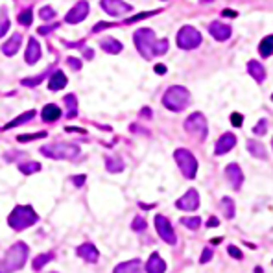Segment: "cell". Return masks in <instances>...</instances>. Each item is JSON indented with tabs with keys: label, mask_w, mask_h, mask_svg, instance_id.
<instances>
[{
	"label": "cell",
	"mask_w": 273,
	"mask_h": 273,
	"mask_svg": "<svg viewBox=\"0 0 273 273\" xmlns=\"http://www.w3.org/2000/svg\"><path fill=\"white\" fill-rule=\"evenodd\" d=\"M135 39V46L138 50V54L144 59H154L157 55H164L170 48L168 39H157L154 30L150 28H140L133 34Z\"/></svg>",
	"instance_id": "cell-1"
},
{
	"label": "cell",
	"mask_w": 273,
	"mask_h": 273,
	"mask_svg": "<svg viewBox=\"0 0 273 273\" xmlns=\"http://www.w3.org/2000/svg\"><path fill=\"white\" fill-rule=\"evenodd\" d=\"M163 105L168 111L181 113L190 105V92L183 85H173L163 94Z\"/></svg>",
	"instance_id": "cell-2"
},
{
	"label": "cell",
	"mask_w": 273,
	"mask_h": 273,
	"mask_svg": "<svg viewBox=\"0 0 273 273\" xmlns=\"http://www.w3.org/2000/svg\"><path fill=\"white\" fill-rule=\"evenodd\" d=\"M37 222H39V216H37V212L30 205H18V207H15L8 218L9 227L15 229V231H24V229L35 225Z\"/></svg>",
	"instance_id": "cell-3"
},
{
	"label": "cell",
	"mask_w": 273,
	"mask_h": 273,
	"mask_svg": "<svg viewBox=\"0 0 273 273\" xmlns=\"http://www.w3.org/2000/svg\"><path fill=\"white\" fill-rule=\"evenodd\" d=\"M41 154L55 159V161H74L82 155L80 146L76 144H63V142H57V144H46L41 148Z\"/></svg>",
	"instance_id": "cell-4"
},
{
	"label": "cell",
	"mask_w": 273,
	"mask_h": 273,
	"mask_svg": "<svg viewBox=\"0 0 273 273\" xmlns=\"http://www.w3.org/2000/svg\"><path fill=\"white\" fill-rule=\"evenodd\" d=\"M28 260V246L24 242H17L9 247L4 255V272H17Z\"/></svg>",
	"instance_id": "cell-5"
},
{
	"label": "cell",
	"mask_w": 273,
	"mask_h": 273,
	"mask_svg": "<svg viewBox=\"0 0 273 273\" xmlns=\"http://www.w3.org/2000/svg\"><path fill=\"white\" fill-rule=\"evenodd\" d=\"M173 159H175L179 170H181V173L187 179H194L196 177V173H198V161H196V157H194L192 152H188L187 148H179V150L173 152Z\"/></svg>",
	"instance_id": "cell-6"
},
{
	"label": "cell",
	"mask_w": 273,
	"mask_h": 273,
	"mask_svg": "<svg viewBox=\"0 0 273 273\" xmlns=\"http://www.w3.org/2000/svg\"><path fill=\"white\" fill-rule=\"evenodd\" d=\"M185 129L187 133L192 135L198 140H205L207 135H209V124H207V119L203 113H192L188 119L185 120Z\"/></svg>",
	"instance_id": "cell-7"
},
{
	"label": "cell",
	"mask_w": 273,
	"mask_h": 273,
	"mask_svg": "<svg viewBox=\"0 0 273 273\" xmlns=\"http://www.w3.org/2000/svg\"><path fill=\"white\" fill-rule=\"evenodd\" d=\"M177 46L181 48V50H194V48H198L201 45V41H203V37L201 34L196 30L194 26L190 24H187V26H183L179 32H177Z\"/></svg>",
	"instance_id": "cell-8"
},
{
	"label": "cell",
	"mask_w": 273,
	"mask_h": 273,
	"mask_svg": "<svg viewBox=\"0 0 273 273\" xmlns=\"http://www.w3.org/2000/svg\"><path fill=\"white\" fill-rule=\"evenodd\" d=\"M155 229H157L159 237L163 238L166 244H170V246H175V244H177L175 231H173L172 223H170V220L166 218V216H163V214H157V216H155Z\"/></svg>",
	"instance_id": "cell-9"
},
{
	"label": "cell",
	"mask_w": 273,
	"mask_h": 273,
	"mask_svg": "<svg viewBox=\"0 0 273 273\" xmlns=\"http://www.w3.org/2000/svg\"><path fill=\"white\" fill-rule=\"evenodd\" d=\"M100 6L111 17H124L126 13L133 11V6L124 0H100Z\"/></svg>",
	"instance_id": "cell-10"
},
{
	"label": "cell",
	"mask_w": 273,
	"mask_h": 273,
	"mask_svg": "<svg viewBox=\"0 0 273 273\" xmlns=\"http://www.w3.org/2000/svg\"><path fill=\"white\" fill-rule=\"evenodd\" d=\"M175 207L179 210H187V212L196 210L200 207V194H198V190L196 188H188L179 200L175 201Z\"/></svg>",
	"instance_id": "cell-11"
},
{
	"label": "cell",
	"mask_w": 273,
	"mask_h": 273,
	"mask_svg": "<svg viewBox=\"0 0 273 273\" xmlns=\"http://www.w3.org/2000/svg\"><path fill=\"white\" fill-rule=\"evenodd\" d=\"M89 9H91L89 8V2H87V0H80V2L65 15V22H68V24H80L82 20L87 18Z\"/></svg>",
	"instance_id": "cell-12"
},
{
	"label": "cell",
	"mask_w": 273,
	"mask_h": 273,
	"mask_svg": "<svg viewBox=\"0 0 273 273\" xmlns=\"http://www.w3.org/2000/svg\"><path fill=\"white\" fill-rule=\"evenodd\" d=\"M225 177H227V181L231 183V187H233L235 190H240V187H242V183H244V172H242L240 164H237V163L227 164V168H225Z\"/></svg>",
	"instance_id": "cell-13"
},
{
	"label": "cell",
	"mask_w": 273,
	"mask_h": 273,
	"mask_svg": "<svg viewBox=\"0 0 273 273\" xmlns=\"http://www.w3.org/2000/svg\"><path fill=\"white\" fill-rule=\"evenodd\" d=\"M76 253H78V256L83 258L87 264H94V262H98V258H100L98 249H96V246L91 244V242H85V244H82V246L76 249Z\"/></svg>",
	"instance_id": "cell-14"
},
{
	"label": "cell",
	"mask_w": 273,
	"mask_h": 273,
	"mask_svg": "<svg viewBox=\"0 0 273 273\" xmlns=\"http://www.w3.org/2000/svg\"><path fill=\"white\" fill-rule=\"evenodd\" d=\"M235 146H237V135H235V133H223V135L218 138L216 146H214V154L225 155V154H229Z\"/></svg>",
	"instance_id": "cell-15"
},
{
	"label": "cell",
	"mask_w": 273,
	"mask_h": 273,
	"mask_svg": "<svg viewBox=\"0 0 273 273\" xmlns=\"http://www.w3.org/2000/svg\"><path fill=\"white\" fill-rule=\"evenodd\" d=\"M209 32L216 41H227L229 37H231V34H233V30H231L229 24H225V22H218V20L210 22Z\"/></svg>",
	"instance_id": "cell-16"
},
{
	"label": "cell",
	"mask_w": 273,
	"mask_h": 273,
	"mask_svg": "<svg viewBox=\"0 0 273 273\" xmlns=\"http://www.w3.org/2000/svg\"><path fill=\"white\" fill-rule=\"evenodd\" d=\"M39 59H41V45H39V41H35V37H30L28 48L24 52V61L28 65H35Z\"/></svg>",
	"instance_id": "cell-17"
},
{
	"label": "cell",
	"mask_w": 273,
	"mask_h": 273,
	"mask_svg": "<svg viewBox=\"0 0 273 273\" xmlns=\"http://www.w3.org/2000/svg\"><path fill=\"white\" fill-rule=\"evenodd\" d=\"M146 272L148 273H164L166 272V262H164L159 253H152L148 262H146Z\"/></svg>",
	"instance_id": "cell-18"
},
{
	"label": "cell",
	"mask_w": 273,
	"mask_h": 273,
	"mask_svg": "<svg viewBox=\"0 0 273 273\" xmlns=\"http://www.w3.org/2000/svg\"><path fill=\"white\" fill-rule=\"evenodd\" d=\"M247 74H249L256 83L266 82V68L262 67V63H258L255 59H251V61L247 63Z\"/></svg>",
	"instance_id": "cell-19"
},
{
	"label": "cell",
	"mask_w": 273,
	"mask_h": 273,
	"mask_svg": "<svg viewBox=\"0 0 273 273\" xmlns=\"http://www.w3.org/2000/svg\"><path fill=\"white\" fill-rule=\"evenodd\" d=\"M20 43H22V35L20 34H13V35L9 37L8 41L2 45V54L6 55H15L18 52V48H20Z\"/></svg>",
	"instance_id": "cell-20"
},
{
	"label": "cell",
	"mask_w": 273,
	"mask_h": 273,
	"mask_svg": "<svg viewBox=\"0 0 273 273\" xmlns=\"http://www.w3.org/2000/svg\"><path fill=\"white\" fill-rule=\"evenodd\" d=\"M246 148H247V152L253 155L255 159H262V161L268 159V150H266V146L262 144V142L249 138V140L246 142Z\"/></svg>",
	"instance_id": "cell-21"
},
{
	"label": "cell",
	"mask_w": 273,
	"mask_h": 273,
	"mask_svg": "<svg viewBox=\"0 0 273 273\" xmlns=\"http://www.w3.org/2000/svg\"><path fill=\"white\" fill-rule=\"evenodd\" d=\"M100 46L103 52H107V54H111V55H117L124 50L122 43H120L119 39H115V37H105V39H102Z\"/></svg>",
	"instance_id": "cell-22"
},
{
	"label": "cell",
	"mask_w": 273,
	"mask_h": 273,
	"mask_svg": "<svg viewBox=\"0 0 273 273\" xmlns=\"http://www.w3.org/2000/svg\"><path fill=\"white\" fill-rule=\"evenodd\" d=\"M67 82H68V80H67L65 72L55 70V72L50 76V80H48V89H50V91H61V89H65Z\"/></svg>",
	"instance_id": "cell-23"
},
{
	"label": "cell",
	"mask_w": 273,
	"mask_h": 273,
	"mask_svg": "<svg viewBox=\"0 0 273 273\" xmlns=\"http://www.w3.org/2000/svg\"><path fill=\"white\" fill-rule=\"evenodd\" d=\"M142 270V262L138 258H133V260H128V262H122L115 268L117 273H138Z\"/></svg>",
	"instance_id": "cell-24"
},
{
	"label": "cell",
	"mask_w": 273,
	"mask_h": 273,
	"mask_svg": "<svg viewBox=\"0 0 273 273\" xmlns=\"http://www.w3.org/2000/svg\"><path fill=\"white\" fill-rule=\"evenodd\" d=\"M61 115H63L61 109H59L57 105H54V103H48V105H45V107H43V113H41V117H43L45 122H55V120L59 119Z\"/></svg>",
	"instance_id": "cell-25"
},
{
	"label": "cell",
	"mask_w": 273,
	"mask_h": 273,
	"mask_svg": "<svg viewBox=\"0 0 273 273\" xmlns=\"http://www.w3.org/2000/svg\"><path fill=\"white\" fill-rule=\"evenodd\" d=\"M105 168H107L109 173H120L126 168V164H124V161H122L120 157L111 155V157H105Z\"/></svg>",
	"instance_id": "cell-26"
},
{
	"label": "cell",
	"mask_w": 273,
	"mask_h": 273,
	"mask_svg": "<svg viewBox=\"0 0 273 273\" xmlns=\"http://www.w3.org/2000/svg\"><path fill=\"white\" fill-rule=\"evenodd\" d=\"M220 209L223 212V216L227 220H233L235 218V214H237V207H235V201L231 200V198H222V203H220Z\"/></svg>",
	"instance_id": "cell-27"
},
{
	"label": "cell",
	"mask_w": 273,
	"mask_h": 273,
	"mask_svg": "<svg viewBox=\"0 0 273 273\" xmlns=\"http://www.w3.org/2000/svg\"><path fill=\"white\" fill-rule=\"evenodd\" d=\"M65 105H67V119H76L78 117V100L74 94H67L63 98Z\"/></svg>",
	"instance_id": "cell-28"
},
{
	"label": "cell",
	"mask_w": 273,
	"mask_h": 273,
	"mask_svg": "<svg viewBox=\"0 0 273 273\" xmlns=\"http://www.w3.org/2000/svg\"><path fill=\"white\" fill-rule=\"evenodd\" d=\"M35 115H37V113H35L34 109H32V111H26L24 115H20V117H17V119L11 120L9 124H6V126H4V129H11V128H17V126H22V124H26V122H30V120L34 119Z\"/></svg>",
	"instance_id": "cell-29"
},
{
	"label": "cell",
	"mask_w": 273,
	"mask_h": 273,
	"mask_svg": "<svg viewBox=\"0 0 273 273\" xmlns=\"http://www.w3.org/2000/svg\"><path fill=\"white\" fill-rule=\"evenodd\" d=\"M258 54L262 57H272L273 55V35H266L260 45H258Z\"/></svg>",
	"instance_id": "cell-30"
},
{
	"label": "cell",
	"mask_w": 273,
	"mask_h": 273,
	"mask_svg": "<svg viewBox=\"0 0 273 273\" xmlns=\"http://www.w3.org/2000/svg\"><path fill=\"white\" fill-rule=\"evenodd\" d=\"M52 258H54V253H43V255H37L35 258H34V264L32 266H34L35 272H39V270H43Z\"/></svg>",
	"instance_id": "cell-31"
},
{
	"label": "cell",
	"mask_w": 273,
	"mask_h": 273,
	"mask_svg": "<svg viewBox=\"0 0 273 273\" xmlns=\"http://www.w3.org/2000/svg\"><path fill=\"white\" fill-rule=\"evenodd\" d=\"M41 170V164L35 163V161H32V163H22L18 164V172L24 173V175H32V173H35Z\"/></svg>",
	"instance_id": "cell-32"
},
{
	"label": "cell",
	"mask_w": 273,
	"mask_h": 273,
	"mask_svg": "<svg viewBox=\"0 0 273 273\" xmlns=\"http://www.w3.org/2000/svg\"><path fill=\"white\" fill-rule=\"evenodd\" d=\"M181 223L185 225V227L196 231V229L201 227V218L200 216H187V218H181Z\"/></svg>",
	"instance_id": "cell-33"
},
{
	"label": "cell",
	"mask_w": 273,
	"mask_h": 273,
	"mask_svg": "<svg viewBox=\"0 0 273 273\" xmlns=\"http://www.w3.org/2000/svg\"><path fill=\"white\" fill-rule=\"evenodd\" d=\"M17 20L22 24V26H32V20H34V11L32 9H24L18 13Z\"/></svg>",
	"instance_id": "cell-34"
},
{
	"label": "cell",
	"mask_w": 273,
	"mask_h": 273,
	"mask_svg": "<svg viewBox=\"0 0 273 273\" xmlns=\"http://www.w3.org/2000/svg\"><path fill=\"white\" fill-rule=\"evenodd\" d=\"M157 13H161V9H154V11H146V13H138V15H133V17H129L126 22H128V24H131V22L142 20V18H148V17H152V15H157Z\"/></svg>",
	"instance_id": "cell-35"
},
{
	"label": "cell",
	"mask_w": 273,
	"mask_h": 273,
	"mask_svg": "<svg viewBox=\"0 0 273 273\" xmlns=\"http://www.w3.org/2000/svg\"><path fill=\"white\" fill-rule=\"evenodd\" d=\"M46 78V74H41V76H35V78H24V80H20V85H26V87H35L39 83L43 82Z\"/></svg>",
	"instance_id": "cell-36"
},
{
	"label": "cell",
	"mask_w": 273,
	"mask_h": 273,
	"mask_svg": "<svg viewBox=\"0 0 273 273\" xmlns=\"http://www.w3.org/2000/svg\"><path fill=\"white\" fill-rule=\"evenodd\" d=\"M146 227H148V223H146V220L140 218V216H136V218L133 220V223H131V229L136 231V233H142V231H146Z\"/></svg>",
	"instance_id": "cell-37"
},
{
	"label": "cell",
	"mask_w": 273,
	"mask_h": 273,
	"mask_svg": "<svg viewBox=\"0 0 273 273\" xmlns=\"http://www.w3.org/2000/svg\"><path fill=\"white\" fill-rule=\"evenodd\" d=\"M9 30V18L8 15H4V13H0V39L8 34Z\"/></svg>",
	"instance_id": "cell-38"
},
{
	"label": "cell",
	"mask_w": 273,
	"mask_h": 273,
	"mask_svg": "<svg viewBox=\"0 0 273 273\" xmlns=\"http://www.w3.org/2000/svg\"><path fill=\"white\" fill-rule=\"evenodd\" d=\"M39 17L43 18V20H50V18L55 17V11L50 8V6H45V8L39 11Z\"/></svg>",
	"instance_id": "cell-39"
},
{
	"label": "cell",
	"mask_w": 273,
	"mask_h": 273,
	"mask_svg": "<svg viewBox=\"0 0 273 273\" xmlns=\"http://www.w3.org/2000/svg\"><path fill=\"white\" fill-rule=\"evenodd\" d=\"M266 131H268V120H260L255 128H253V133H255V135H258V136L266 135Z\"/></svg>",
	"instance_id": "cell-40"
},
{
	"label": "cell",
	"mask_w": 273,
	"mask_h": 273,
	"mask_svg": "<svg viewBox=\"0 0 273 273\" xmlns=\"http://www.w3.org/2000/svg\"><path fill=\"white\" fill-rule=\"evenodd\" d=\"M46 136V133H32V135H18L17 140L18 142H28V140H34V138H43Z\"/></svg>",
	"instance_id": "cell-41"
},
{
	"label": "cell",
	"mask_w": 273,
	"mask_h": 273,
	"mask_svg": "<svg viewBox=\"0 0 273 273\" xmlns=\"http://www.w3.org/2000/svg\"><path fill=\"white\" fill-rule=\"evenodd\" d=\"M212 255H214V251H212V247H205L203 249V253H201V258H200V262L201 264H207L210 258H212Z\"/></svg>",
	"instance_id": "cell-42"
},
{
	"label": "cell",
	"mask_w": 273,
	"mask_h": 273,
	"mask_svg": "<svg viewBox=\"0 0 273 273\" xmlns=\"http://www.w3.org/2000/svg\"><path fill=\"white\" fill-rule=\"evenodd\" d=\"M55 28H59V24L57 22H52V24H46V26H41L37 32L41 34V35H46V34H50V32H54Z\"/></svg>",
	"instance_id": "cell-43"
},
{
	"label": "cell",
	"mask_w": 273,
	"mask_h": 273,
	"mask_svg": "<svg viewBox=\"0 0 273 273\" xmlns=\"http://www.w3.org/2000/svg\"><path fill=\"white\" fill-rule=\"evenodd\" d=\"M242 122H244V117H242L240 113H233V115H231V124H233L235 128H240Z\"/></svg>",
	"instance_id": "cell-44"
},
{
	"label": "cell",
	"mask_w": 273,
	"mask_h": 273,
	"mask_svg": "<svg viewBox=\"0 0 273 273\" xmlns=\"http://www.w3.org/2000/svg\"><path fill=\"white\" fill-rule=\"evenodd\" d=\"M113 26H117V24H113V22H98L96 26L92 28V32L98 34V32H102V30H107V28H113Z\"/></svg>",
	"instance_id": "cell-45"
},
{
	"label": "cell",
	"mask_w": 273,
	"mask_h": 273,
	"mask_svg": "<svg viewBox=\"0 0 273 273\" xmlns=\"http://www.w3.org/2000/svg\"><path fill=\"white\" fill-rule=\"evenodd\" d=\"M227 253H229L231 256H233V258H238V260L242 258V251H240V249H238L237 246H229V247H227Z\"/></svg>",
	"instance_id": "cell-46"
},
{
	"label": "cell",
	"mask_w": 273,
	"mask_h": 273,
	"mask_svg": "<svg viewBox=\"0 0 273 273\" xmlns=\"http://www.w3.org/2000/svg\"><path fill=\"white\" fill-rule=\"evenodd\" d=\"M67 63H68V67H72L74 70H80V68H82V61H80V59H76V57H68V59H67Z\"/></svg>",
	"instance_id": "cell-47"
},
{
	"label": "cell",
	"mask_w": 273,
	"mask_h": 273,
	"mask_svg": "<svg viewBox=\"0 0 273 273\" xmlns=\"http://www.w3.org/2000/svg\"><path fill=\"white\" fill-rule=\"evenodd\" d=\"M72 183L80 188V187H83V183H85V175H76V177H72Z\"/></svg>",
	"instance_id": "cell-48"
},
{
	"label": "cell",
	"mask_w": 273,
	"mask_h": 273,
	"mask_svg": "<svg viewBox=\"0 0 273 273\" xmlns=\"http://www.w3.org/2000/svg\"><path fill=\"white\" fill-rule=\"evenodd\" d=\"M218 225H220V220L214 218V216H212V218L207 222V227H218Z\"/></svg>",
	"instance_id": "cell-49"
},
{
	"label": "cell",
	"mask_w": 273,
	"mask_h": 273,
	"mask_svg": "<svg viewBox=\"0 0 273 273\" xmlns=\"http://www.w3.org/2000/svg\"><path fill=\"white\" fill-rule=\"evenodd\" d=\"M155 72L163 76V74H166V67H164V65H157V67H155Z\"/></svg>",
	"instance_id": "cell-50"
},
{
	"label": "cell",
	"mask_w": 273,
	"mask_h": 273,
	"mask_svg": "<svg viewBox=\"0 0 273 273\" xmlns=\"http://www.w3.org/2000/svg\"><path fill=\"white\" fill-rule=\"evenodd\" d=\"M140 115H142L144 119H150V117H152V109H150V107H144V109L140 111Z\"/></svg>",
	"instance_id": "cell-51"
},
{
	"label": "cell",
	"mask_w": 273,
	"mask_h": 273,
	"mask_svg": "<svg viewBox=\"0 0 273 273\" xmlns=\"http://www.w3.org/2000/svg\"><path fill=\"white\" fill-rule=\"evenodd\" d=\"M223 15L225 17H237V11L235 9H223Z\"/></svg>",
	"instance_id": "cell-52"
},
{
	"label": "cell",
	"mask_w": 273,
	"mask_h": 273,
	"mask_svg": "<svg viewBox=\"0 0 273 273\" xmlns=\"http://www.w3.org/2000/svg\"><path fill=\"white\" fill-rule=\"evenodd\" d=\"M83 54H85L87 59H92V57H94V50H91V48H85V52H83Z\"/></svg>",
	"instance_id": "cell-53"
},
{
	"label": "cell",
	"mask_w": 273,
	"mask_h": 273,
	"mask_svg": "<svg viewBox=\"0 0 273 273\" xmlns=\"http://www.w3.org/2000/svg\"><path fill=\"white\" fill-rule=\"evenodd\" d=\"M67 131H72V133H85V129H80V128H65Z\"/></svg>",
	"instance_id": "cell-54"
},
{
	"label": "cell",
	"mask_w": 273,
	"mask_h": 273,
	"mask_svg": "<svg viewBox=\"0 0 273 273\" xmlns=\"http://www.w3.org/2000/svg\"><path fill=\"white\" fill-rule=\"evenodd\" d=\"M200 2H203V4H209V2H214V0H200Z\"/></svg>",
	"instance_id": "cell-55"
},
{
	"label": "cell",
	"mask_w": 273,
	"mask_h": 273,
	"mask_svg": "<svg viewBox=\"0 0 273 273\" xmlns=\"http://www.w3.org/2000/svg\"><path fill=\"white\" fill-rule=\"evenodd\" d=\"M0 272H4V264H0Z\"/></svg>",
	"instance_id": "cell-56"
},
{
	"label": "cell",
	"mask_w": 273,
	"mask_h": 273,
	"mask_svg": "<svg viewBox=\"0 0 273 273\" xmlns=\"http://www.w3.org/2000/svg\"><path fill=\"white\" fill-rule=\"evenodd\" d=\"M272 146H273V138H272Z\"/></svg>",
	"instance_id": "cell-57"
},
{
	"label": "cell",
	"mask_w": 273,
	"mask_h": 273,
	"mask_svg": "<svg viewBox=\"0 0 273 273\" xmlns=\"http://www.w3.org/2000/svg\"><path fill=\"white\" fill-rule=\"evenodd\" d=\"M272 100H273V94H272Z\"/></svg>",
	"instance_id": "cell-58"
},
{
	"label": "cell",
	"mask_w": 273,
	"mask_h": 273,
	"mask_svg": "<svg viewBox=\"0 0 273 273\" xmlns=\"http://www.w3.org/2000/svg\"><path fill=\"white\" fill-rule=\"evenodd\" d=\"M163 2H166V0H163Z\"/></svg>",
	"instance_id": "cell-59"
}]
</instances>
